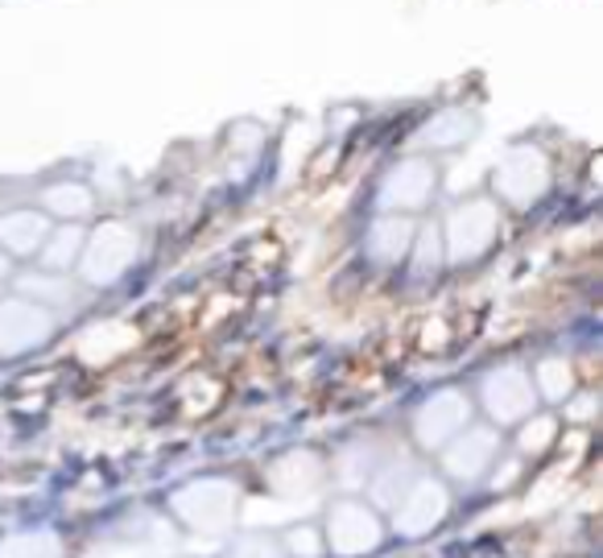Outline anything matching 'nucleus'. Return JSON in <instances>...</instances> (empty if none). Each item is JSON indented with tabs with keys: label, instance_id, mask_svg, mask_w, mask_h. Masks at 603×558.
I'll list each match as a JSON object with an SVG mask.
<instances>
[{
	"label": "nucleus",
	"instance_id": "1",
	"mask_svg": "<svg viewBox=\"0 0 603 558\" xmlns=\"http://www.w3.org/2000/svg\"><path fill=\"white\" fill-rule=\"evenodd\" d=\"M496 186H500L505 204H517V207L533 204V199L549 186L546 153H537L533 146L512 149L509 158L500 162V170H496Z\"/></svg>",
	"mask_w": 603,
	"mask_h": 558
},
{
	"label": "nucleus",
	"instance_id": "2",
	"mask_svg": "<svg viewBox=\"0 0 603 558\" xmlns=\"http://www.w3.org/2000/svg\"><path fill=\"white\" fill-rule=\"evenodd\" d=\"M484 409H488L496 422H521L537 409V390L521 369H500L484 381Z\"/></svg>",
	"mask_w": 603,
	"mask_h": 558
},
{
	"label": "nucleus",
	"instance_id": "3",
	"mask_svg": "<svg viewBox=\"0 0 603 558\" xmlns=\"http://www.w3.org/2000/svg\"><path fill=\"white\" fill-rule=\"evenodd\" d=\"M132 253H137V236L129 228H104L99 236L87 241V253L79 260V269L92 286H108L129 269Z\"/></svg>",
	"mask_w": 603,
	"mask_h": 558
},
{
	"label": "nucleus",
	"instance_id": "4",
	"mask_svg": "<svg viewBox=\"0 0 603 558\" xmlns=\"http://www.w3.org/2000/svg\"><path fill=\"white\" fill-rule=\"evenodd\" d=\"M447 446V472H451L454 480H480L484 472L492 467V460H496V446H500V434L488 427H475V430H459L451 443Z\"/></svg>",
	"mask_w": 603,
	"mask_h": 558
},
{
	"label": "nucleus",
	"instance_id": "5",
	"mask_svg": "<svg viewBox=\"0 0 603 558\" xmlns=\"http://www.w3.org/2000/svg\"><path fill=\"white\" fill-rule=\"evenodd\" d=\"M468 418H472V406H468L463 393H438V397H430L426 406L417 409V439H422V446L451 443L454 434L468 427Z\"/></svg>",
	"mask_w": 603,
	"mask_h": 558
},
{
	"label": "nucleus",
	"instance_id": "6",
	"mask_svg": "<svg viewBox=\"0 0 603 558\" xmlns=\"http://www.w3.org/2000/svg\"><path fill=\"white\" fill-rule=\"evenodd\" d=\"M55 327V318L42 311V302H4L0 306V352H25L42 344Z\"/></svg>",
	"mask_w": 603,
	"mask_h": 558
},
{
	"label": "nucleus",
	"instance_id": "7",
	"mask_svg": "<svg viewBox=\"0 0 603 558\" xmlns=\"http://www.w3.org/2000/svg\"><path fill=\"white\" fill-rule=\"evenodd\" d=\"M496 236V207L492 204H468L459 207L447 223V241H451V257L468 260L480 257Z\"/></svg>",
	"mask_w": 603,
	"mask_h": 558
},
{
	"label": "nucleus",
	"instance_id": "8",
	"mask_svg": "<svg viewBox=\"0 0 603 558\" xmlns=\"http://www.w3.org/2000/svg\"><path fill=\"white\" fill-rule=\"evenodd\" d=\"M50 236V223L42 211H9L0 216V253L4 257H34Z\"/></svg>",
	"mask_w": 603,
	"mask_h": 558
},
{
	"label": "nucleus",
	"instance_id": "9",
	"mask_svg": "<svg viewBox=\"0 0 603 558\" xmlns=\"http://www.w3.org/2000/svg\"><path fill=\"white\" fill-rule=\"evenodd\" d=\"M430 186H434V166L430 162H401V166L385 178V207H422L430 199Z\"/></svg>",
	"mask_w": 603,
	"mask_h": 558
},
{
	"label": "nucleus",
	"instance_id": "10",
	"mask_svg": "<svg viewBox=\"0 0 603 558\" xmlns=\"http://www.w3.org/2000/svg\"><path fill=\"white\" fill-rule=\"evenodd\" d=\"M442 513H447V492H442V484L422 480V484H414V492H410L405 504H401V525H405L410 534H426V525H434Z\"/></svg>",
	"mask_w": 603,
	"mask_h": 558
},
{
	"label": "nucleus",
	"instance_id": "11",
	"mask_svg": "<svg viewBox=\"0 0 603 558\" xmlns=\"http://www.w3.org/2000/svg\"><path fill=\"white\" fill-rule=\"evenodd\" d=\"M42 207L55 216H67V220H83V216H92L95 199L83 183H58L42 195Z\"/></svg>",
	"mask_w": 603,
	"mask_h": 558
},
{
	"label": "nucleus",
	"instance_id": "12",
	"mask_svg": "<svg viewBox=\"0 0 603 558\" xmlns=\"http://www.w3.org/2000/svg\"><path fill=\"white\" fill-rule=\"evenodd\" d=\"M79 248H83V232L79 228H62V232H50L46 244H42V265L38 269H50V274H67L79 260Z\"/></svg>",
	"mask_w": 603,
	"mask_h": 558
},
{
	"label": "nucleus",
	"instance_id": "13",
	"mask_svg": "<svg viewBox=\"0 0 603 558\" xmlns=\"http://www.w3.org/2000/svg\"><path fill=\"white\" fill-rule=\"evenodd\" d=\"M475 129V116H468V112H442L438 120H430L426 125V141L438 149L447 146H459V141H468Z\"/></svg>",
	"mask_w": 603,
	"mask_h": 558
},
{
	"label": "nucleus",
	"instance_id": "14",
	"mask_svg": "<svg viewBox=\"0 0 603 558\" xmlns=\"http://www.w3.org/2000/svg\"><path fill=\"white\" fill-rule=\"evenodd\" d=\"M533 390L542 393V397H549V402H563L566 393H570V369H563L558 360H549V364H542V369H537Z\"/></svg>",
	"mask_w": 603,
	"mask_h": 558
},
{
	"label": "nucleus",
	"instance_id": "15",
	"mask_svg": "<svg viewBox=\"0 0 603 558\" xmlns=\"http://www.w3.org/2000/svg\"><path fill=\"white\" fill-rule=\"evenodd\" d=\"M4 274H9V257H4V253H0V278H4Z\"/></svg>",
	"mask_w": 603,
	"mask_h": 558
}]
</instances>
